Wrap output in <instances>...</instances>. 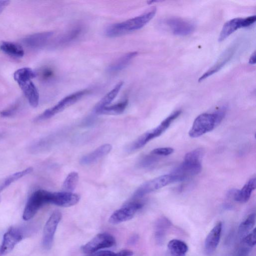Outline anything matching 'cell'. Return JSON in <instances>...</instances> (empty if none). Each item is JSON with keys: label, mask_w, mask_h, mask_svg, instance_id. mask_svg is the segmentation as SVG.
I'll return each mask as SVG.
<instances>
[{"label": "cell", "mask_w": 256, "mask_h": 256, "mask_svg": "<svg viewBox=\"0 0 256 256\" xmlns=\"http://www.w3.org/2000/svg\"><path fill=\"white\" fill-rule=\"evenodd\" d=\"M142 206L139 202L128 203L112 213L109 218V222L112 224H118L130 220Z\"/></svg>", "instance_id": "cell-11"}, {"label": "cell", "mask_w": 256, "mask_h": 256, "mask_svg": "<svg viewBox=\"0 0 256 256\" xmlns=\"http://www.w3.org/2000/svg\"><path fill=\"white\" fill-rule=\"evenodd\" d=\"M128 105V100H125L118 104L102 108L96 113L98 114H122Z\"/></svg>", "instance_id": "cell-27"}, {"label": "cell", "mask_w": 256, "mask_h": 256, "mask_svg": "<svg viewBox=\"0 0 256 256\" xmlns=\"http://www.w3.org/2000/svg\"><path fill=\"white\" fill-rule=\"evenodd\" d=\"M256 223V214L252 213L240 223L238 226V233L239 236L244 238L254 228Z\"/></svg>", "instance_id": "cell-28"}, {"label": "cell", "mask_w": 256, "mask_h": 256, "mask_svg": "<svg viewBox=\"0 0 256 256\" xmlns=\"http://www.w3.org/2000/svg\"><path fill=\"white\" fill-rule=\"evenodd\" d=\"M80 200V196L72 192H50L48 203L62 207L76 205Z\"/></svg>", "instance_id": "cell-13"}, {"label": "cell", "mask_w": 256, "mask_h": 256, "mask_svg": "<svg viewBox=\"0 0 256 256\" xmlns=\"http://www.w3.org/2000/svg\"><path fill=\"white\" fill-rule=\"evenodd\" d=\"M156 11V8L153 6L140 16L111 24L106 28V35L116 37L140 29L154 17Z\"/></svg>", "instance_id": "cell-2"}, {"label": "cell", "mask_w": 256, "mask_h": 256, "mask_svg": "<svg viewBox=\"0 0 256 256\" xmlns=\"http://www.w3.org/2000/svg\"><path fill=\"white\" fill-rule=\"evenodd\" d=\"M30 104L34 108L39 103V94L37 88L32 81L28 80L18 84Z\"/></svg>", "instance_id": "cell-19"}, {"label": "cell", "mask_w": 256, "mask_h": 256, "mask_svg": "<svg viewBox=\"0 0 256 256\" xmlns=\"http://www.w3.org/2000/svg\"><path fill=\"white\" fill-rule=\"evenodd\" d=\"M88 92V90H84L64 97L56 105L46 110L39 115L36 118L37 120H44L52 118L76 103Z\"/></svg>", "instance_id": "cell-6"}, {"label": "cell", "mask_w": 256, "mask_h": 256, "mask_svg": "<svg viewBox=\"0 0 256 256\" xmlns=\"http://www.w3.org/2000/svg\"><path fill=\"white\" fill-rule=\"evenodd\" d=\"M256 186L255 178L249 180L240 190H235L233 192L235 201L240 203L246 202L250 199L252 193Z\"/></svg>", "instance_id": "cell-20"}, {"label": "cell", "mask_w": 256, "mask_h": 256, "mask_svg": "<svg viewBox=\"0 0 256 256\" xmlns=\"http://www.w3.org/2000/svg\"><path fill=\"white\" fill-rule=\"evenodd\" d=\"M170 222L166 217L160 218L155 224V238L158 244H162L164 239L166 232L171 226Z\"/></svg>", "instance_id": "cell-24"}, {"label": "cell", "mask_w": 256, "mask_h": 256, "mask_svg": "<svg viewBox=\"0 0 256 256\" xmlns=\"http://www.w3.org/2000/svg\"><path fill=\"white\" fill-rule=\"evenodd\" d=\"M203 155L204 152L201 148L186 154L182 162L170 173L174 182L185 180L198 174L202 168Z\"/></svg>", "instance_id": "cell-1"}, {"label": "cell", "mask_w": 256, "mask_h": 256, "mask_svg": "<svg viewBox=\"0 0 256 256\" xmlns=\"http://www.w3.org/2000/svg\"><path fill=\"white\" fill-rule=\"evenodd\" d=\"M174 150L172 148H158L154 149L151 154L156 156H167L173 153Z\"/></svg>", "instance_id": "cell-34"}, {"label": "cell", "mask_w": 256, "mask_h": 256, "mask_svg": "<svg viewBox=\"0 0 256 256\" xmlns=\"http://www.w3.org/2000/svg\"><path fill=\"white\" fill-rule=\"evenodd\" d=\"M33 170L31 167L28 168L20 172H18L10 174L0 182V192L10 186L12 183L21 178L30 174Z\"/></svg>", "instance_id": "cell-29"}, {"label": "cell", "mask_w": 256, "mask_h": 256, "mask_svg": "<svg viewBox=\"0 0 256 256\" xmlns=\"http://www.w3.org/2000/svg\"><path fill=\"white\" fill-rule=\"evenodd\" d=\"M235 49V46H232L227 48L219 57L216 62L201 76L198 78V82L204 80L220 70L233 56Z\"/></svg>", "instance_id": "cell-17"}, {"label": "cell", "mask_w": 256, "mask_h": 256, "mask_svg": "<svg viewBox=\"0 0 256 256\" xmlns=\"http://www.w3.org/2000/svg\"><path fill=\"white\" fill-rule=\"evenodd\" d=\"M9 3L10 1L8 0H0V14L8 6Z\"/></svg>", "instance_id": "cell-38"}, {"label": "cell", "mask_w": 256, "mask_h": 256, "mask_svg": "<svg viewBox=\"0 0 256 256\" xmlns=\"http://www.w3.org/2000/svg\"><path fill=\"white\" fill-rule=\"evenodd\" d=\"M83 28L81 26H76L60 36L57 40L58 46L66 45L76 40L82 34Z\"/></svg>", "instance_id": "cell-25"}, {"label": "cell", "mask_w": 256, "mask_h": 256, "mask_svg": "<svg viewBox=\"0 0 256 256\" xmlns=\"http://www.w3.org/2000/svg\"><path fill=\"white\" fill-rule=\"evenodd\" d=\"M123 84V82H120L108 92L96 104L94 108V112H96L102 108L108 106L116 98Z\"/></svg>", "instance_id": "cell-23"}, {"label": "cell", "mask_w": 256, "mask_h": 256, "mask_svg": "<svg viewBox=\"0 0 256 256\" xmlns=\"http://www.w3.org/2000/svg\"><path fill=\"white\" fill-rule=\"evenodd\" d=\"M172 182L174 180L170 174L159 176L142 184L134 193V197H142Z\"/></svg>", "instance_id": "cell-8"}, {"label": "cell", "mask_w": 256, "mask_h": 256, "mask_svg": "<svg viewBox=\"0 0 256 256\" xmlns=\"http://www.w3.org/2000/svg\"></svg>", "instance_id": "cell-41"}, {"label": "cell", "mask_w": 256, "mask_h": 256, "mask_svg": "<svg viewBox=\"0 0 256 256\" xmlns=\"http://www.w3.org/2000/svg\"><path fill=\"white\" fill-rule=\"evenodd\" d=\"M138 239V236H133L130 238V240H129V243L132 244H134L137 241Z\"/></svg>", "instance_id": "cell-40"}, {"label": "cell", "mask_w": 256, "mask_h": 256, "mask_svg": "<svg viewBox=\"0 0 256 256\" xmlns=\"http://www.w3.org/2000/svg\"><path fill=\"white\" fill-rule=\"evenodd\" d=\"M158 158L154 156H148L143 160L142 164L144 166H148L156 162Z\"/></svg>", "instance_id": "cell-36"}, {"label": "cell", "mask_w": 256, "mask_h": 256, "mask_svg": "<svg viewBox=\"0 0 256 256\" xmlns=\"http://www.w3.org/2000/svg\"><path fill=\"white\" fill-rule=\"evenodd\" d=\"M226 114V109L220 108L213 112H205L198 115L194 120L188 135L196 138L212 130L218 126Z\"/></svg>", "instance_id": "cell-3"}, {"label": "cell", "mask_w": 256, "mask_h": 256, "mask_svg": "<svg viewBox=\"0 0 256 256\" xmlns=\"http://www.w3.org/2000/svg\"><path fill=\"white\" fill-rule=\"evenodd\" d=\"M181 110H178L168 116L156 127L147 131L136 140H135L129 146L128 150L130 151L138 150L152 139L157 138L164 132L170 126L171 124L181 114Z\"/></svg>", "instance_id": "cell-4"}, {"label": "cell", "mask_w": 256, "mask_h": 256, "mask_svg": "<svg viewBox=\"0 0 256 256\" xmlns=\"http://www.w3.org/2000/svg\"><path fill=\"white\" fill-rule=\"evenodd\" d=\"M249 64H254L256 63V52H254L251 55L249 59Z\"/></svg>", "instance_id": "cell-39"}, {"label": "cell", "mask_w": 256, "mask_h": 256, "mask_svg": "<svg viewBox=\"0 0 256 256\" xmlns=\"http://www.w3.org/2000/svg\"><path fill=\"white\" fill-rule=\"evenodd\" d=\"M22 238L23 234L20 230L10 228L4 235L0 246V255H4L11 252Z\"/></svg>", "instance_id": "cell-14"}, {"label": "cell", "mask_w": 256, "mask_h": 256, "mask_svg": "<svg viewBox=\"0 0 256 256\" xmlns=\"http://www.w3.org/2000/svg\"><path fill=\"white\" fill-rule=\"evenodd\" d=\"M53 75V72L48 68L44 69L42 72V76L44 79H48Z\"/></svg>", "instance_id": "cell-37"}, {"label": "cell", "mask_w": 256, "mask_h": 256, "mask_svg": "<svg viewBox=\"0 0 256 256\" xmlns=\"http://www.w3.org/2000/svg\"><path fill=\"white\" fill-rule=\"evenodd\" d=\"M242 242L250 247H253L256 244V228L242 238Z\"/></svg>", "instance_id": "cell-33"}, {"label": "cell", "mask_w": 256, "mask_h": 256, "mask_svg": "<svg viewBox=\"0 0 256 256\" xmlns=\"http://www.w3.org/2000/svg\"><path fill=\"white\" fill-rule=\"evenodd\" d=\"M0 48L4 52L13 57L20 58L24 55L22 46L14 42H4L1 44Z\"/></svg>", "instance_id": "cell-26"}, {"label": "cell", "mask_w": 256, "mask_h": 256, "mask_svg": "<svg viewBox=\"0 0 256 256\" xmlns=\"http://www.w3.org/2000/svg\"><path fill=\"white\" fill-rule=\"evenodd\" d=\"M36 72L30 68H22L16 70L14 74V78L18 84L22 82L32 80L36 76Z\"/></svg>", "instance_id": "cell-30"}, {"label": "cell", "mask_w": 256, "mask_h": 256, "mask_svg": "<svg viewBox=\"0 0 256 256\" xmlns=\"http://www.w3.org/2000/svg\"><path fill=\"white\" fill-rule=\"evenodd\" d=\"M50 192L38 190L34 192L28 199L26 204L22 218L28 220L32 218L42 206L48 204Z\"/></svg>", "instance_id": "cell-5"}, {"label": "cell", "mask_w": 256, "mask_h": 256, "mask_svg": "<svg viewBox=\"0 0 256 256\" xmlns=\"http://www.w3.org/2000/svg\"><path fill=\"white\" fill-rule=\"evenodd\" d=\"M222 223L218 222L208 234L204 242V250L207 255H212L216 250L220 240Z\"/></svg>", "instance_id": "cell-15"}, {"label": "cell", "mask_w": 256, "mask_h": 256, "mask_svg": "<svg viewBox=\"0 0 256 256\" xmlns=\"http://www.w3.org/2000/svg\"><path fill=\"white\" fill-rule=\"evenodd\" d=\"M256 20V16L254 15L245 18H234L228 20L222 28L218 36V41H223L238 28L251 26Z\"/></svg>", "instance_id": "cell-9"}, {"label": "cell", "mask_w": 256, "mask_h": 256, "mask_svg": "<svg viewBox=\"0 0 256 256\" xmlns=\"http://www.w3.org/2000/svg\"><path fill=\"white\" fill-rule=\"evenodd\" d=\"M138 54L137 52L127 53L114 62L108 68L110 72H116L124 69Z\"/></svg>", "instance_id": "cell-22"}, {"label": "cell", "mask_w": 256, "mask_h": 256, "mask_svg": "<svg viewBox=\"0 0 256 256\" xmlns=\"http://www.w3.org/2000/svg\"><path fill=\"white\" fill-rule=\"evenodd\" d=\"M18 106L19 104L18 102H16L9 108L0 112V116L2 117H9L12 116L18 110Z\"/></svg>", "instance_id": "cell-35"}, {"label": "cell", "mask_w": 256, "mask_h": 256, "mask_svg": "<svg viewBox=\"0 0 256 256\" xmlns=\"http://www.w3.org/2000/svg\"><path fill=\"white\" fill-rule=\"evenodd\" d=\"M168 251L166 256H186L188 250V246L184 242L173 239L168 244Z\"/></svg>", "instance_id": "cell-21"}, {"label": "cell", "mask_w": 256, "mask_h": 256, "mask_svg": "<svg viewBox=\"0 0 256 256\" xmlns=\"http://www.w3.org/2000/svg\"><path fill=\"white\" fill-rule=\"evenodd\" d=\"M62 215L58 210L54 212L46 221L44 228L42 246L46 250L50 249L52 245L54 236Z\"/></svg>", "instance_id": "cell-10"}, {"label": "cell", "mask_w": 256, "mask_h": 256, "mask_svg": "<svg viewBox=\"0 0 256 256\" xmlns=\"http://www.w3.org/2000/svg\"><path fill=\"white\" fill-rule=\"evenodd\" d=\"M79 179L78 174L76 172H70L65 178L62 185V191L72 192L76 188Z\"/></svg>", "instance_id": "cell-31"}, {"label": "cell", "mask_w": 256, "mask_h": 256, "mask_svg": "<svg viewBox=\"0 0 256 256\" xmlns=\"http://www.w3.org/2000/svg\"><path fill=\"white\" fill-rule=\"evenodd\" d=\"M116 243L112 234L103 232L98 234L93 238L81 247L82 251L86 254H92L99 250L112 247Z\"/></svg>", "instance_id": "cell-7"}, {"label": "cell", "mask_w": 256, "mask_h": 256, "mask_svg": "<svg viewBox=\"0 0 256 256\" xmlns=\"http://www.w3.org/2000/svg\"><path fill=\"white\" fill-rule=\"evenodd\" d=\"M165 24L172 32L178 36L188 35L195 28L192 22L180 18H169L166 20Z\"/></svg>", "instance_id": "cell-12"}, {"label": "cell", "mask_w": 256, "mask_h": 256, "mask_svg": "<svg viewBox=\"0 0 256 256\" xmlns=\"http://www.w3.org/2000/svg\"><path fill=\"white\" fill-rule=\"evenodd\" d=\"M112 146L109 144H102L92 152L84 156L80 160V163L88 165L96 162L107 155L112 150Z\"/></svg>", "instance_id": "cell-18"}, {"label": "cell", "mask_w": 256, "mask_h": 256, "mask_svg": "<svg viewBox=\"0 0 256 256\" xmlns=\"http://www.w3.org/2000/svg\"><path fill=\"white\" fill-rule=\"evenodd\" d=\"M53 32H44L28 36L24 38L23 43L27 47L39 49L44 46L52 37Z\"/></svg>", "instance_id": "cell-16"}, {"label": "cell", "mask_w": 256, "mask_h": 256, "mask_svg": "<svg viewBox=\"0 0 256 256\" xmlns=\"http://www.w3.org/2000/svg\"><path fill=\"white\" fill-rule=\"evenodd\" d=\"M94 256H132L133 252L130 250H124L117 252L110 250L98 251L92 254Z\"/></svg>", "instance_id": "cell-32"}]
</instances>
